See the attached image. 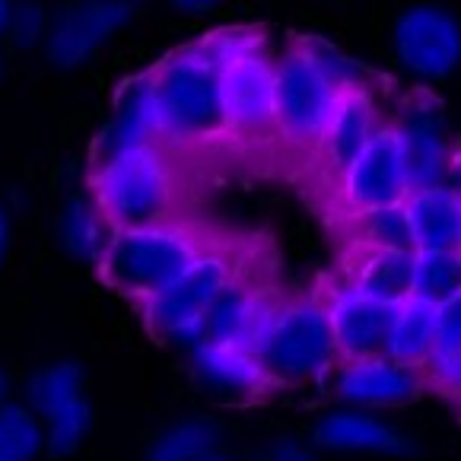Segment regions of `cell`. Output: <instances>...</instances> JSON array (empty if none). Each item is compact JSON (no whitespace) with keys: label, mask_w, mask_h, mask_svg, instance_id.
Returning a JSON list of instances; mask_svg holds the SVG:
<instances>
[{"label":"cell","mask_w":461,"mask_h":461,"mask_svg":"<svg viewBox=\"0 0 461 461\" xmlns=\"http://www.w3.org/2000/svg\"><path fill=\"white\" fill-rule=\"evenodd\" d=\"M176 4H182V7H188V10H197V7H207V4H213V0H176Z\"/></svg>","instance_id":"cell-34"},{"label":"cell","mask_w":461,"mask_h":461,"mask_svg":"<svg viewBox=\"0 0 461 461\" xmlns=\"http://www.w3.org/2000/svg\"><path fill=\"white\" fill-rule=\"evenodd\" d=\"M232 280H236L232 255L220 249H203L176 284H169L159 296L143 303L149 328L159 338L194 350L207 331V315H211L213 303Z\"/></svg>","instance_id":"cell-7"},{"label":"cell","mask_w":461,"mask_h":461,"mask_svg":"<svg viewBox=\"0 0 461 461\" xmlns=\"http://www.w3.org/2000/svg\"><path fill=\"white\" fill-rule=\"evenodd\" d=\"M45 452V427L26 401L0 404V461H35Z\"/></svg>","instance_id":"cell-25"},{"label":"cell","mask_w":461,"mask_h":461,"mask_svg":"<svg viewBox=\"0 0 461 461\" xmlns=\"http://www.w3.org/2000/svg\"><path fill=\"white\" fill-rule=\"evenodd\" d=\"M436 350H461V290L436 305Z\"/></svg>","instance_id":"cell-29"},{"label":"cell","mask_w":461,"mask_h":461,"mask_svg":"<svg viewBox=\"0 0 461 461\" xmlns=\"http://www.w3.org/2000/svg\"><path fill=\"white\" fill-rule=\"evenodd\" d=\"M191 360H194V373L203 385L211 392L230 394V398H255L271 385L267 375L261 373L255 353L245 347L201 340L191 350Z\"/></svg>","instance_id":"cell-17"},{"label":"cell","mask_w":461,"mask_h":461,"mask_svg":"<svg viewBox=\"0 0 461 461\" xmlns=\"http://www.w3.org/2000/svg\"><path fill=\"white\" fill-rule=\"evenodd\" d=\"M217 448V429L203 420H182L169 427L149 448V461H197Z\"/></svg>","instance_id":"cell-27"},{"label":"cell","mask_w":461,"mask_h":461,"mask_svg":"<svg viewBox=\"0 0 461 461\" xmlns=\"http://www.w3.org/2000/svg\"><path fill=\"white\" fill-rule=\"evenodd\" d=\"M353 239L360 249H382V251H414V236L401 203L379 207V211L357 213L353 220Z\"/></svg>","instance_id":"cell-26"},{"label":"cell","mask_w":461,"mask_h":461,"mask_svg":"<svg viewBox=\"0 0 461 461\" xmlns=\"http://www.w3.org/2000/svg\"><path fill=\"white\" fill-rule=\"evenodd\" d=\"M159 143H207L230 134L220 99V64L211 45H191L166 58L153 74Z\"/></svg>","instance_id":"cell-1"},{"label":"cell","mask_w":461,"mask_h":461,"mask_svg":"<svg viewBox=\"0 0 461 461\" xmlns=\"http://www.w3.org/2000/svg\"><path fill=\"white\" fill-rule=\"evenodd\" d=\"M10 16H14V0H0V32H7Z\"/></svg>","instance_id":"cell-32"},{"label":"cell","mask_w":461,"mask_h":461,"mask_svg":"<svg viewBox=\"0 0 461 461\" xmlns=\"http://www.w3.org/2000/svg\"><path fill=\"white\" fill-rule=\"evenodd\" d=\"M436 350V305L423 299H407L394 309L385 357L398 366L423 369Z\"/></svg>","instance_id":"cell-22"},{"label":"cell","mask_w":461,"mask_h":461,"mask_svg":"<svg viewBox=\"0 0 461 461\" xmlns=\"http://www.w3.org/2000/svg\"><path fill=\"white\" fill-rule=\"evenodd\" d=\"M350 286L385 305L414 299V251L363 249L360 261L353 265Z\"/></svg>","instance_id":"cell-21"},{"label":"cell","mask_w":461,"mask_h":461,"mask_svg":"<svg viewBox=\"0 0 461 461\" xmlns=\"http://www.w3.org/2000/svg\"><path fill=\"white\" fill-rule=\"evenodd\" d=\"M458 194H461V191H458ZM458 251H461V236H458Z\"/></svg>","instance_id":"cell-36"},{"label":"cell","mask_w":461,"mask_h":461,"mask_svg":"<svg viewBox=\"0 0 461 461\" xmlns=\"http://www.w3.org/2000/svg\"><path fill=\"white\" fill-rule=\"evenodd\" d=\"M220 64V99L226 128L242 137H271L274 124V83L277 61L265 51V39L249 29H226L207 39Z\"/></svg>","instance_id":"cell-5"},{"label":"cell","mask_w":461,"mask_h":461,"mask_svg":"<svg viewBox=\"0 0 461 461\" xmlns=\"http://www.w3.org/2000/svg\"><path fill=\"white\" fill-rule=\"evenodd\" d=\"M48 29H51L48 26V10L41 7L39 0H23L14 7L7 32L20 48H32L48 39Z\"/></svg>","instance_id":"cell-28"},{"label":"cell","mask_w":461,"mask_h":461,"mask_svg":"<svg viewBox=\"0 0 461 461\" xmlns=\"http://www.w3.org/2000/svg\"><path fill=\"white\" fill-rule=\"evenodd\" d=\"M7 245H10V213H7V207L0 203V261L7 255Z\"/></svg>","instance_id":"cell-30"},{"label":"cell","mask_w":461,"mask_h":461,"mask_svg":"<svg viewBox=\"0 0 461 461\" xmlns=\"http://www.w3.org/2000/svg\"><path fill=\"white\" fill-rule=\"evenodd\" d=\"M26 404L45 427V452L58 458L74 455L93 427L86 375L74 360H58L35 369L26 382Z\"/></svg>","instance_id":"cell-8"},{"label":"cell","mask_w":461,"mask_h":461,"mask_svg":"<svg viewBox=\"0 0 461 461\" xmlns=\"http://www.w3.org/2000/svg\"><path fill=\"white\" fill-rule=\"evenodd\" d=\"M344 201L353 213L379 211L404 203L411 194V169H407L404 140L398 124H379L357 163L340 176Z\"/></svg>","instance_id":"cell-9"},{"label":"cell","mask_w":461,"mask_h":461,"mask_svg":"<svg viewBox=\"0 0 461 461\" xmlns=\"http://www.w3.org/2000/svg\"><path fill=\"white\" fill-rule=\"evenodd\" d=\"M461 290V251L458 249H420L414 251V299L446 303Z\"/></svg>","instance_id":"cell-24"},{"label":"cell","mask_w":461,"mask_h":461,"mask_svg":"<svg viewBox=\"0 0 461 461\" xmlns=\"http://www.w3.org/2000/svg\"><path fill=\"white\" fill-rule=\"evenodd\" d=\"M404 213L414 236V251L420 249H458L461 236V194L452 185L414 188L404 197Z\"/></svg>","instance_id":"cell-16"},{"label":"cell","mask_w":461,"mask_h":461,"mask_svg":"<svg viewBox=\"0 0 461 461\" xmlns=\"http://www.w3.org/2000/svg\"><path fill=\"white\" fill-rule=\"evenodd\" d=\"M325 309L340 363L366 360V357H382L385 353L388 331H392V319L398 305H385L347 284L328 299Z\"/></svg>","instance_id":"cell-12"},{"label":"cell","mask_w":461,"mask_h":461,"mask_svg":"<svg viewBox=\"0 0 461 461\" xmlns=\"http://www.w3.org/2000/svg\"><path fill=\"white\" fill-rule=\"evenodd\" d=\"M89 197L112 230L169 223L176 207V172L163 143H140L95 159Z\"/></svg>","instance_id":"cell-2"},{"label":"cell","mask_w":461,"mask_h":461,"mask_svg":"<svg viewBox=\"0 0 461 461\" xmlns=\"http://www.w3.org/2000/svg\"><path fill=\"white\" fill-rule=\"evenodd\" d=\"M251 353L271 385L321 382L338 363L325 303H315V299L277 303L251 344Z\"/></svg>","instance_id":"cell-4"},{"label":"cell","mask_w":461,"mask_h":461,"mask_svg":"<svg viewBox=\"0 0 461 461\" xmlns=\"http://www.w3.org/2000/svg\"><path fill=\"white\" fill-rule=\"evenodd\" d=\"M315 442L334 452H382V455H404L407 439L394 427L382 423L379 417L357 414H331L315 427Z\"/></svg>","instance_id":"cell-20"},{"label":"cell","mask_w":461,"mask_h":461,"mask_svg":"<svg viewBox=\"0 0 461 461\" xmlns=\"http://www.w3.org/2000/svg\"><path fill=\"white\" fill-rule=\"evenodd\" d=\"M274 458L277 461H312V455H305L299 446H284V448H277Z\"/></svg>","instance_id":"cell-31"},{"label":"cell","mask_w":461,"mask_h":461,"mask_svg":"<svg viewBox=\"0 0 461 461\" xmlns=\"http://www.w3.org/2000/svg\"><path fill=\"white\" fill-rule=\"evenodd\" d=\"M340 93L344 89L321 68L312 48H290L277 61V83H274L277 134L299 149H319L321 134L338 109Z\"/></svg>","instance_id":"cell-6"},{"label":"cell","mask_w":461,"mask_h":461,"mask_svg":"<svg viewBox=\"0 0 461 461\" xmlns=\"http://www.w3.org/2000/svg\"><path fill=\"white\" fill-rule=\"evenodd\" d=\"M375 128H379V122H375V105L366 89L357 86V89L340 93L338 109H334L331 122H328L325 134H321V143H319V153L328 169L344 176V172L357 163V157L366 149V143L373 140Z\"/></svg>","instance_id":"cell-15"},{"label":"cell","mask_w":461,"mask_h":461,"mask_svg":"<svg viewBox=\"0 0 461 461\" xmlns=\"http://www.w3.org/2000/svg\"><path fill=\"white\" fill-rule=\"evenodd\" d=\"M7 394H10V379H7V373L0 369V404H7Z\"/></svg>","instance_id":"cell-33"},{"label":"cell","mask_w":461,"mask_h":461,"mask_svg":"<svg viewBox=\"0 0 461 461\" xmlns=\"http://www.w3.org/2000/svg\"><path fill=\"white\" fill-rule=\"evenodd\" d=\"M131 16L134 0H77L48 29V61L58 68L86 64Z\"/></svg>","instance_id":"cell-10"},{"label":"cell","mask_w":461,"mask_h":461,"mask_svg":"<svg viewBox=\"0 0 461 461\" xmlns=\"http://www.w3.org/2000/svg\"><path fill=\"white\" fill-rule=\"evenodd\" d=\"M197 461H220V458H217V455L211 452V455H203V458H197Z\"/></svg>","instance_id":"cell-35"},{"label":"cell","mask_w":461,"mask_h":461,"mask_svg":"<svg viewBox=\"0 0 461 461\" xmlns=\"http://www.w3.org/2000/svg\"><path fill=\"white\" fill-rule=\"evenodd\" d=\"M398 131L401 140H404L407 169H411V191L442 185V176L448 169V147L433 105L414 109Z\"/></svg>","instance_id":"cell-19"},{"label":"cell","mask_w":461,"mask_h":461,"mask_svg":"<svg viewBox=\"0 0 461 461\" xmlns=\"http://www.w3.org/2000/svg\"><path fill=\"white\" fill-rule=\"evenodd\" d=\"M277 299H271L265 290L245 284V280H232L213 303L211 315H207V331L203 340L213 344H230V347H245L251 350L255 338L265 328L267 315L274 312Z\"/></svg>","instance_id":"cell-14"},{"label":"cell","mask_w":461,"mask_h":461,"mask_svg":"<svg viewBox=\"0 0 461 461\" xmlns=\"http://www.w3.org/2000/svg\"><path fill=\"white\" fill-rule=\"evenodd\" d=\"M109 239L112 226L99 213L93 197H70L61 217V242L70 258L83 261V265H99Z\"/></svg>","instance_id":"cell-23"},{"label":"cell","mask_w":461,"mask_h":461,"mask_svg":"<svg viewBox=\"0 0 461 461\" xmlns=\"http://www.w3.org/2000/svg\"><path fill=\"white\" fill-rule=\"evenodd\" d=\"M334 385L340 398L357 407H401L420 394V375L417 369L398 366L382 353V357L340 363Z\"/></svg>","instance_id":"cell-13"},{"label":"cell","mask_w":461,"mask_h":461,"mask_svg":"<svg viewBox=\"0 0 461 461\" xmlns=\"http://www.w3.org/2000/svg\"><path fill=\"white\" fill-rule=\"evenodd\" d=\"M140 143H159L157 109H153V86L149 77L128 83L118 95L115 118L99 140V159L112 157L118 149L140 147Z\"/></svg>","instance_id":"cell-18"},{"label":"cell","mask_w":461,"mask_h":461,"mask_svg":"<svg viewBox=\"0 0 461 461\" xmlns=\"http://www.w3.org/2000/svg\"><path fill=\"white\" fill-rule=\"evenodd\" d=\"M394 48L417 77H448L461 64V23L439 7L407 10L394 26Z\"/></svg>","instance_id":"cell-11"},{"label":"cell","mask_w":461,"mask_h":461,"mask_svg":"<svg viewBox=\"0 0 461 461\" xmlns=\"http://www.w3.org/2000/svg\"><path fill=\"white\" fill-rule=\"evenodd\" d=\"M203 249L207 245L197 239V232L178 223L112 230L99 271L105 284L122 296L149 303L169 284H176Z\"/></svg>","instance_id":"cell-3"}]
</instances>
